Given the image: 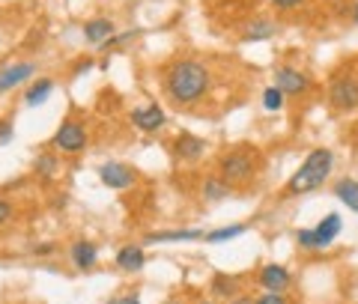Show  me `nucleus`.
Wrapping results in <instances>:
<instances>
[{
    "label": "nucleus",
    "mask_w": 358,
    "mask_h": 304,
    "mask_svg": "<svg viewBox=\"0 0 358 304\" xmlns=\"http://www.w3.org/2000/svg\"><path fill=\"white\" fill-rule=\"evenodd\" d=\"M329 105L338 110V114H352V110H358V75H352V72L331 75Z\"/></svg>",
    "instance_id": "5"
},
{
    "label": "nucleus",
    "mask_w": 358,
    "mask_h": 304,
    "mask_svg": "<svg viewBox=\"0 0 358 304\" xmlns=\"http://www.w3.org/2000/svg\"><path fill=\"white\" fill-rule=\"evenodd\" d=\"M117 33V24L108 15H96L84 21V42L93 45V48H102V45Z\"/></svg>",
    "instance_id": "11"
},
{
    "label": "nucleus",
    "mask_w": 358,
    "mask_h": 304,
    "mask_svg": "<svg viewBox=\"0 0 358 304\" xmlns=\"http://www.w3.org/2000/svg\"><path fill=\"white\" fill-rule=\"evenodd\" d=\"M33 173H36L42 182L57 179V173H60V152H54V150L36 152V159H33Z\"/></svg>",
    "instance_id": "16"
},
{
    "label": "nucleus",
    "mask_w": 358,
    "mask_h": 304,
    "mask_svg": "<svg viewBox=\"0 0 358 304\" xmlns=\"http://www.w3.org/2000/svg\"><path fill=\"white\" fill-rule=\"evenodd\" d=\"M341 215L338 212H329L326 218H322L317 227H313V239H317V251H322V247H329L334 239H338V233H341Z\"/></svg>",
    "instance_id": "17"
},
{
    "label": "nucleus",
    "mask_w": 358,
    "mask_h": 304,
    "mask_svg": "<svg viewBox=\"0 0 358 304\" xmlns=\"http://www.w3.org/2000/svg\"><path fill=\"white\" fill-rule=\"evenodd\" d=\"M254 304H289V301H287V296H284V292H268V289H266L263 296L257 298Z\"/></svg>",
    "instance_id": "27"
},
{
    "label": "nucleus",
    "mask_w": 358,
    "mask_h": 304,
    "mask_svg": "<svg viewBox=\"0 0 358 304\" xmlns=\"http://www.w3.org/2000/svg\"><path fill=\"white\" fill-rule=\"evenodd\" d=\"M162 89L176 108L200 105L212 89V72L200 60H173L162 75Z\"/></svg>",
    "instance_id": "1"
},
{
    "label": "nucleus",
    "mask_w": 358,
    "mask_h": 304,
    "mask_svg": "<svg viewBox=\"0 0 358 304\" xmlns=\"http://www.w3.org/2000/svg\"><path fill=\"white\" fill-rule=\"evenodd\" d=\"M129 122L141 134H159L167 126V114H164L162 105H155V101H141L138 108H131Z\"/></svg>",
    "instance_id": "7"
},
{
    "label": "nucleus",
    "mask_w": 358,
    "mask_h": 304,
    "mask_svg": "<svg viewBox=\"0 0 358 304\" xmlns=\"http://www.w3.org/2000/svg\"><path fill=\"white\" fill-rule=\"evenodd\" d=\"M275 9H281V13H293V9H299V6H305L308 0H268Z\"/></svg>",
    "instance_id": "28"
},
{
    "label": "nucleus",
    "mask_w": 358,
    "mask_h": 304,
    "mask_svg": "<svg viewBox=\"0 0 358 304\" xmlns=\"http://www.w3.org/2000/svg\"><path fill=\"white\" fill-rule=\"evenodd\" d=\"M352 21H355V24H358V0H355V3H352Z\"/></svg>",
    "instance_id": "34"
},
{
    "label": "nucleus",
    "mask_w": 358,
    "mask_h": 304,
    "mask_svg": "<svg viewBox=\"0 0 358 304\" xmlns=\"http://www.w3.org/2000/svg\"><path fill=\"white\" fill-rule=\"evenodd\" d=\"M296 245L301 251H317V239H313V227H305L296 233Z\"/></svg>",
    "instance_id": "26"
},
{
    "label": "nucleus",
    "mask_w": 358,
    "mask_h": 304,
    "mask_svg": "<svg viewBox=\"0 0 358 304\" xmlns=\"http://www.w3.org/2000/svg\"><path fill=\"white\" fill-rule=\"evenodd\" d=\"M69 260L78 272H90V268H96V263H99V247L90 239H78L69 245Z\"/></svg>",
    "instance_id": "12"
},
{
    "label": "nucleus",
    "mask_w": 358,
    "mask_h": 304,
    "mask_svg": "<svg viewBox=\"0 0 358 304\" xmlns=\"http://www.w3.org/2000/svg\"><path fill=\"white\" fill-rule=\"evenodd\" d=\"M260 284H263V289H268V292H284L287 287H289V272L284 266H278V263H268V266H263L260 268Z\"/></svg>",
    "instance_id": "14"
},
{
    "label": "nucleus",
    "mask_w": 358,
    "mask_h": 304,
    "mask_svg": "<svg viewBox=\"0 0 358 304\" xmlns=\"http://www.w3.org/2000/svg\"><path fill=\"white\" fill-rule=\"evenodd\" d=\"M51 93H54V78H36V81H30L24 89V105L39 108L51 99Z\"/></svg>",
    "instance_id": "18"
},
{
    "label": "nucleus",
    "mask_w": 358,
    "mask_h": 304,
    "mask_svg": "<svg viewBox=\"0 0 358 304\" xmlns=\"http://www.w3.org/2000/svg\"><path fill=\"white\" fill-rule=\"evenodd\" d=\"M334 171V152L329 146H317V150H310L305 155V161H301L293 176L287 179L284 185V197H301V194H310V191H317L329 182V176Z\"/></svg>",
    "instance_id": "2"
},
{
    "label": "nucleus",
    "mask_w": 358,
    "mask_h": 304,
    "mask_svg": "<svg viewBox=\"0 0 358 304\" xmlns=\"http://www.w3.org/2000/svg\"><path fill=\"white\" fill-rule=\"evenodd\" d=\"M13 203H9L6 197H0V227H3V224H9V221H13Z\"/></svg>",
    "instance_id": "30"
},
{
    "label": "nucleus",
    "mask_w": 358,
    "mask_h": 304,
    "mask_svg": "<svg viewBox=\"0 0 358 304\" xmlns=\"http://www.w3.org/2000/svg\"><path fill=\"white\" fill-rule=\"evenodd\" d=\"M212 296H218V298H236L239 296V277L218 272L215 277H212Z\"/></svg>",
    "instance_id": "21"
},
{
    "label": "nucleus",
    "mask_w": 358,
    "mask_h": 304,
    "mask_svg": "<svg viewBox=\"0 0 358 304\" xmlns=\"http://www.w3.org/2000/svg\"><path fill=\"white\" fill-rule=\"evenodd\" d=\"M272 81H275V87L281 89L284 96H293V99L308 96L310 89H313V81H310L305 72H299L296 66H275Z\"/></svg>",
    "instance_id": "8"
},
{
    "label": "nucleus",
    "mask_w": 358,
    "mask_h": 304,
    "mask_svg": "<svg viewBox=\"0 0 358 304\" xmlns=\"http://www.w3.org/2000/svg\"><path fill=\"white\" fill-rule=\"evenodd\" d=\"M33 75H36V63H30V60H13V63H6L3 69H0V96L13 93V89H18L21 84H27Z\"/></svg>",
    "instance_id": "10"
},
{
    "label": "nucleus",
    "mask_w": 358,
    "mask_h": 304,
    "mask_svg": "<svg viewBox=\"0 0 358 304\" xmlns=\"http://www.w3.org/2000/svg\"><path fill=\"white\" fill-rule=\"evenodd\" d=\"M15 138V117H0V146L13 143Z\"/></svg>",
    "instance_id": "25"
},
{
    "label": "nucleus",
    "mask_w": 358,
    "mask_h": 304,
    "mask_svg": "<svg viewBox=\"0 0 358 304\" xmlns=\"http://www.w3.org/2000/svg\"><path fill=\"white\" fill-rule=\"evenodd\" d=\"M171 152H173L176 161L194 164V161H200L209 152V143L203 138H197V134H192V131H179L176 138L171 140Z\"/></svg>",
    "instance_id": "9"
},
{
    "label": "nucleus",
    "mask_w": 358,
    "mask_h": 304,
    "mask_svg": "<svg viewBox=\"0 0 358 304\" xmlns=\"http://www.w3.org/2000/svg\"><path fill=\"white\" fill-rule=\"evenodd\" d=\"M275 33H278V21H272V18H254V21L245 24L242 39L245 42H263V39H272Z\"/></svg>",
    "instance_id": "19"
},
{
    "label": "nucleus",
    "mask_w": 358,
    "mask_h": 304,
    "mask_svg": "<svg viewBox=\"0 0 358 304\" xmlns=\"http://www.w3.org/2000/svg\"><path fill=\"white\" fill-rule=\"evenodd\" d=\"M93 66H96V60H93V57H87V60H81V63L75 66V75H81V72H90V69H93Z\"/></svg>",
    "instance_id": "31"
},
{
    "label": "nucleus",
    "mask_w": 358,
    "mask_h": 304,
    "mask_svg": "<svg viewBox=\"0 0 358 304\" xmlns=\"http://www.w3.org/2000/svg\"><path fill=\"white\" fill-rule=\"evenodd\" d=\"M200 230H164V233H150L147 242H194L200 239Z\"/></svg>",
    "instance_id": "22"
},
{
    "label": "nucleus",
    "mask_w": 358,
    "mask_h": 304,
    "mask_svg": "<svg viewBox=\"0 0 358 304\" xmlns=\"http://www.w3.org/2000/svg\"><path fill=\"white\" fill-rule=\"evenodd\" d=\"M164 304H182V301H176V298H167Z\"/></svg>",
    "instance_id": "35"
},
{
    "label": "nucleus",
    "mask_w": 358,
    "mask_h": 304,
    "mask_svg": "<svg viewBox=\"0 0 358 304\" xmlns=\"http://www.w3.org/2000/svg\"><path fill=\"white\" fill-rule=\"evenodd\" d=\"M334 197H338L350 212H358V179L341 176L338 182H334Z\"/></svg>",
    "instance_id": "20"
},
{
    "label": "nucleus",
    "mask_w": 358,
    "mask_h": 304,
    "mask_svg": "<svg viewBox=\"0 0 358 304\" xmlns=\"http://www.w3.org/2000/svg\"><path fill=\"white\" fill-rule=\"evenodd\" d=\"M284 101H287V96H284L275 84H268V87L263 89V108L268 110V114H281V110H284Z\"/></svg>",
    "instance_id": "24"
},
{
    "label": "nucleus",
    "mask_w": 358,
    "mask_h": 304,
    "mask_svg": "<svg viewBox=\"0 0 358 304\" xmlns=\"http://www.w3.org/2000/svg\"><path fill=\"white\" fill-rule=\"evenodd\" d=\"M105 304H141V296H138V292H122V296L108 298Z\"/></svg>",
    "instance_id": "29"
},
{
    "label": "nucleus",
    "mask_w": 358,
    "mask_h": 304,
    "mask_svg": "<svg viewBox=\"0 0 358 304\" xmlns=\"http://www.w3.org/2000/svg\"><path fill=\"white\" fill-rule=\"evenodd\" d=\"M99 182L110 191H129L138 185V171L129 164V161H117V159H108L99 164Z\"/></svg>",
    "instance_id": "6"
},
{
    "label": "nucleus",
    "mask_w": 358,
    "mask_h": 304,
    "mask_svg": "<svg viewBox=\"0 0 358 304\" xmlns=\"http://www.w3.org/2000/svg\"><path fill=\"white\" fill-rule=\"evenodd\" d=\"M260 150L257 146H233L224 155H218L215 161V173L224 179V182H230L233 188L239 185H248L251 179L260 173Z\"/></svg>",
    "instance_id": "3"
},
{
    "label": "nucleus",
    "mask_w": 358,
    "mask_h": 304,
    "mask_svg": "<svg viewBox=\"0 0 358 304\" xmlns=\"http://www.w3.org/2000/svg\"><path fill=\"white\" fill-rule=\"evenodd\" d=\"M51 150L54 152H60V155H81L87 146H90V129H87V122L84 120H78V117H66L57 131L51 134Z\"/></svg>",
    "instance_id": "4"
},
{
    "label": "nucleus",
    "mask_w": 358,
    "mask_h": 304,
    "mask_svg": "<svg viewBox=\"0 0 358 304\" xmlns=\"http://www.w3.org/2000/svg\"><path fill=\"white\" fill-rule=\"evenodd\" d=\"M245 230V224H230V227H218V230H209L203 239L209 242V245H218V242H230V239H236V236H242Z\"/></svg>",
    "instance_id": "23"
},
{
    "label": "nucleus",
    "mask_w": 358,
    "mask_h": 304,
    "mask_svg": "<svg viewBox=\"0 0 358 304\" xmlns=\"http://www.w3.org/2000/svg\"><path fill=\"white\" fill-rule=\"evenodd\" d=\"M117 268L126 275H134V272H143L147 266V254H143V245H122L117 251Z\"/></svg>",
    "instance_id": "13"
},
{
    "label": "nucleus",
    "mask_w": 358,
    "mask_h": 304,
    "mask_svg": "<svg viewBox=\"0 0 358 304\" xmlns=\"http://www.w3.org/2000/svg\"><path fill=\"white\" fill-rule=\"evenodd\" d=\"M51 251H54V245H39V247H36V254H39V256H45V254H51Z\"/></svg>",
    "instance_id": "32"
},
{
    "label": "nucleus",
    "mask_w": 358,
    "mask_h": 304,
    "mask_svg": "<svg viewBox=\"0 0 358 304\" xmlns=\"http://www.w3.org/2000/svg\"><path fill=\"white\" fill-rule=\"evenodd\" d=\"M233 188L230 182H224V179L218 173H209L203 176V185H200V194H203L206 203H221V200H230L233 197Z\"/></svg>",
    "instance_id": "15"
},
{
    "label": "nucleus",
    "mask_w": 358,
    "mask_h": 304,
    "mask_svg": "<svg viewBox=\"0 0 358 304\" xmlns=\"http://www.w3.org/2000/svg\"><path fill=\"white\" fill-rule=\"evenodd\" d=\"M200 304H218V301H200Z\"/></svg>",
    "instance_id": "36"
},
{
    "label": "nucleus",
    "mask_w": 358,
    "mask_h": 304,
    "mask_svg": "<svg viewBox=\"0 0 358 304\" xmlns=\"http://www.w3.org/2000/svg\"><path fill=\"white\" fill-rule=\"evenodd\" d=\"M233 304H254V301H251V296H236V298H233Z\"/></svg>",
    "instance_id": "33"
}]
</instances>
